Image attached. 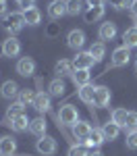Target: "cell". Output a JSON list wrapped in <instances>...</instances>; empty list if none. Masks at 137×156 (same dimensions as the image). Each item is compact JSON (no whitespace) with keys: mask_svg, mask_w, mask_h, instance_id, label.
I'll return each instance as SVG.
<instances>
[{"mask_svg":"<svg viewBox=\"0 0 137 156\" xmlns=\"http://www.w3.org/2000/svg\"><path fill=\"white\" fill-rule=\"evenodd\" d=\"M48 90H50V96H62V94L67 92V85H64V81L58 77V79H54V81L50 83Z\"/></svg>","mask_w":137,"mask_h":156,"instance_id":"27","label":"cell"},{"mask_svg":"<svg viewBox=\"0 0 137 156\" xmlns=\"http://www.w3.org/2000/svg\"><path fill=\"white\" fill-rule=\"evenodd\" d=\"M33 100H36V94L31 92V90H21L19 92V102L23 104V106H33Z\"/></svg>","mask_w":137,"mask_h":156,"instance_id":"29","label":"cell"},{"mask_svg":"<svg viewBox=\"0 0 137 156\" xmlns=\"http://www.w3.org/2000/svg\"><path fill=\"white\" fill-rule=\"evenodd\" d=\"M33 108H36L37 112H48V110H50V94H44V92L36 94Z\"/></svg>","mask_w":137,"mask_h":156,"instance_id":"13","label":"cell"},{"mask_svg":"<svg viewBox=\"0 0 137 156\" xmlns=\"http://www.w3.org/2000/svg\"><path fill=\"white\" fill-rule=\"evenodd\" d=\"M123 46H127V48H135L137 46V27H129L123 34Z\"/></svg>","mask_w":137,"mask_h":156,"instance_id":"23","label":"cell"},{"mask_svg":"<svg viewBox=\"0 0 137 156\" xmlns=\"http://www.w3.org/2000/svg\"><path fill=\"white\" fill-rule=\"evenodd\" d=\"M0 56H4V48H2V44H0Z\"/></svg>","mask_w":137,"mask_h":156,"instance_id":"41","label":"cell"},{"mask_svg":"<svg viewBox=\"0 0 137 156\" xmlns=\"http://www.w3.org/2000/svg\"><path fill=\"white\" fill-rule=\"evenodd\" d=\"M125 129H127V133L137 131V112H129V115H127V121H125Z\"/></svg>","mask_w":137,"mask_h":156,"instance_id":"32","label":"cell"},{"mask_svg":"<svg viewBox=\"0 0 137 156\" xmlns=\"http://www.w3.org/2000/svg\"><path fill=\"white\" fill-rule=\"evenodd\" d=\"M17 73L23 75V77H31L36 73V60L29 58V56H23V58L17 62Z\"/></svg>","mask_w":137,"mask_h":156,"instance_id":"5","label":"cell"},{"mask_svg":"<svg viewBox=\"0 0 137 156\" xmlns=\"http://www.w3.org/2000/svg\"><path fill=\"white\" fill-rule=\"evenodd\" d=\"M135 27H137V25H135Z\"/></svg>","mask_w":137,"mask_h":156,"instance_id":"44","label":"cell"},{"mask_svg":"<svg viewBox=\"0 0 137 156\" xmlns=\"http://www.w3.org/2000/svg\"><path fill=\"white\" fill-rule=\"evenodd\" d=\"M62 15H67V0H52L48 4V17L60 19Z\"/></svg>","mask_w":137,"mask_h":156,"instance_id":"8","label":"cell"},{"mask_svg":"<svg viewBox=\"0 0 137 156\" xmlns=\"http://www.w3.org/2000/svg\"><path fill=\"white\" fill-rule=\"evenodd\" d=\"M104 2H106V0H87L89 6H104Z\"/></svg>","mask_w":137,"mask_h":156,"instance_id":"37","label":"cell"},{"mask_svg":"<svg viewBox=\"0 0 137 156\" xmlns=\"http://www.w3.org/2000/svg\"><path fill=\"white\" fill-rule=\"evenodd\" d=\"M104 52H106V48H104V44H102V42H98V44H91V48H89V54L96 58V62L104 58Z\"/></svg>","mask_w":137,"mask_h":156,"instance_id":"31","label":"cell"},{"mask_svg":"<svg viewBox=\"0 0 137 156\" xmlns=\"http://www.w3.org/2000/svg\"><path fill=\"white\" fill-rule=\"evenodd\" d=\"M135 65H137V58H135Z\"/></svg>","mask_w":137,"mask_h":156,"instance_id":"43","label":"cell"},{"mask_svg":"<svg viewBox=\"0 0 137 156\" xmlns=\"http://www.w3.org/2000/svg\"><path fill=\"white\" fill-rule=\"evenodd\" d=\"M96 58L89 54V52H77V56L73 58V67L75 69H91Z\"/></svg>","mask_w":137,"mask_h":156,"instance_id":"7","label":"cell"},{"mask_svg":"<svg viewBox=\"0 0 137 156\" xmlns=\"http://www.w3.org/2000/svg\"><path fill=\"white\" fill-rule=\"evenodd\" d=\"M33 2H36V0H17V4L23 6V11H25V9H29V6H33Z\"/></svg>","mask_w":137,"mask_h":156,"instance_id":"36","label":"cell"},{"mask_svg":"<svg viewBox=\"0 0 137 156\" xmlns=\"http://www.w3.org/2000/svg\"><path fill=\"white\" fill-rule=\"evenodd\" d=\"M104 142H106V137H104L102 129H91L89 137L85 140V146H89V148H98V146H102Z\"/></svg>","mask_w":137,"mask_h":156,"instance_id":"16","label":"cell"},{"mask_svg":"<svg viewBox=\"0 0 137 156\" xmlns=\"http://www.w3.org/2000/svg\"><path fill=\"white\" fill-rule=\"evenodd\" d=\"M127 110L125 108H116L114 112H112V123H116L118 127H125V121H127Z\"/></svg>","mask_w":137,"mask_h":156,"instance_id":"30","label":"cell"},{"mask_svg":"<svg viewBox=\"0 0 137 156\" xmlns=\"http://www.w3.org/2000/svg\"><path fill=\"white\" fill-rule=\"evenodd\" d=\"M17 152V142L11 135H2L0 137V156H12Z\"/></svg>","mask_w":137,"mask_h":156,"instance_id":"10","label":"cell"},{"mask_svg":"<svg viewBox=\"0 0 137 156\" xmlns=\"http://www.w3.org/2000/svg\"><path fill=\"white\" fill-rule=\"evenodd\" d=\"M83 12V0H67V15H81Z\"/></svg>","mask_w":137,"mask_h":156,"instance_id":"25","label":"cell"},{"mask_svg":"<svg viewBox=\"0 0 137 156\" xmlns=\"http://www.w3.org/2000/svg\"><path fill=\"white\" fill-rule=\"evenodd\" d=\"M79 121V115H77V108L73 104H64L60 106V112H58V127L60 125H75Z\"/></svg>","mask_w":137,"mask_h":156,"instance_id":"1","label":"cell"},{"mask_svg":"<svg viewBox=\"0 0 137 156\" xmlns=\"http://www.w3.org/2000/svg\"><path fill=\"white\" fill-rule=\"evenodd\" d=\"M114 36H116V25L114 23H102V27H100V37L102 40H112Z\"/></svg>","mask_w":137,"mask_h":156,"instance_id":"26","label":"cell"},{"mask_svg":"<svg viewBox=\"0 0 137 156\" xmlns=\"http://www.w3.org/2000/svg\"><path fill=\"white\" fill-rule=\"evenodd\" d=\"M75 73V67H73V62H69V60H58L56 62V75L58 77H69V75H73Z\"/></svg>","mask_w":137,"mask_h":156,"instance_id":"18","label":"cell"},{"mask_svg":"<svg viewBox=\"0 0 137 156\" xmlns=\"http://www.w3.org/2000/svg\"><path fill=\"white\" fill-rule=\"evenodd\" d=\"M102 133H104V137H106V140H110V142H112V140H116V137H118V133H121V127H118L116 123L108 121V123L102 127Z\"/></svg>","mask_w":137,"mask_h":156,"instance_id":"21","label":"cell"},{"mask_svg":"<svg viewBox=\"0 0 137 156\" xmlns=\"http://www.w3.org/2000/svg\"><path fill=\"white\" fill-rule=\"evenodd\" d=\"M23 19H25V25H39L42 12H39V9H36V6H29V9L23 11Z\"/></svg>","mask_w":137,"mask_h":156,"instance_id":"12","label":"cell"},{"mask_svg":"<svg viewBox=\"0 0 137 156\" xmlns=\"http://www.w3.org/2000/svg\"><path fill=\"white\" fill-rule=\"evenodd\" d=\"M104 17V6H89L85 12H83V19L85 23H96Z\"/></svg>","mask_w":137,"mask_h":156,"instance_id":"15","label":"cell"},{"mask_svg":"<svg viewBox=\"0 0 137 156\" xmlns=\"http://www.w3.org/2000/svg\"><path fill=\"white\" fill-rule=\"evenodd\" d=\"M108 2H110V6L118 9V11L121 9H127V6L131 9V4H133V0H108Z\"/></svg>","mask_w":137,"mask_h":156,"instance_id":"35","label":"cell"},{"mask_svg":"<svg viewBox=\"0 0 137 156\" xmlns=\"http://www.w3.org/2000/svg\"><path fill=\"white\" fill-rule=\"evenodd\" d=\"M71 77H73L75 85H79V87H81V85L89 83V77H91V75H89V69H75V73L71 75Z\"/></svg>","mask_w":137,"mask_h":156,"instance_id":"20","label":"cell"},{"mask_svg":"<svg viewBox=\"0 0 137 156\" xmlns=\"http://www.w3.org/2000/svg\"><path fill=\"white\" fill-rule=\"evenodd\" d=\"M29 131L33 133V135H37V137L46 135V121L42 119V117H37V119H33L31 123H29Z\"/></svg>","mask_w":137,"mask_h":156,"instance_id":"22","label":"cell"},{"mask_svg":"<svg viewBox=\"0 0 137 156\" xmlns=\"http://www.w3.org/2000/svg\"><path fill=\"white\" fill-rule=\"evenodd\" d=\"M29 123H31V121H29V119L23 115V112H21L19 117H15V121L11 123V127L15 129V131H25V129L29 127Z\"/></svg>","mask_w":137,"mask_h":156,"instance_id":"28","label":"cell"},{"mask_svg":"<svg viewBox=\"0 0 137 156\" xmlns=\"http://www.w3.org/2000/svg\"><path fill=\"white\" fill-rule=\"evenodd\" d=\"M2 48H4V56H17V54L21 52V44H19V40H17V37L11 36L9 40H4Z\"/></svg>","mask_w":137,"mask_h":156,"instance_id":"11","label":"cell"},{"mask_svg":"<svg viewBox=\"0 0 137 156\" xmlns=\"http://www.w3.org/2000/svg\"><path fill=\"white\" fill-rule=\"evenodd\" d=\"M110 102V90L108 87H104V85H100L96 87V96H94V104L96 106H106Z\"/></svg>","mask_w":137,"mask_h":156,"instance_id":"14","label":"cell"},{"mask_svg":"<svg viewBox=\"0 0 137 156\" xmlns=\"http://www.w3.org/2000/svg\"><path fill=\"white\" fill-rule=\"evenodd\" d=\"M6 15H9V12H6V4H4V2H0V17H4V19H6Z\"/></svg>","mask_w":137,"mask_h":156,"instance_id":"38","label":"cell"},{"mask_svg":"<svg viewBox=\"0 0 137 156\" xmlns=\"http://www.w3.org/2000/svg\"><path fill=\"white\" fill-rule=\"evenodd\" d=\"M0 2H6V0H0Z\"/></svg>","mask_w":137,"mask_h":156,"instance_id":"42","label":"cell"},{"mask_svg":"<svg viewBox=\"0 0 137 156\" xmlns=\"http://www.w3.org/2000/svg\"><path fill=\"white\" fill-rule=\"evenodd\" d=\"M25 27V19H23V11L21 12H11L6 15V21H4V29L9 34H17Z\"/></svg>","mask_w":137,"mask_h":156,"instance_id":"2","label":"cell"},{"mask_svg":"<svg viewBox=\"0 0 137 156\" xmlns=\"http://www.w3.org/2000/svg\"><path fill=\"white\" fill-rule=\"evenodd\" d=\"M36 150L42 156H52L56 152V140L50 137V135H42V137L37 140V144H36Z\"/></svg>","mask_w":137,"mask_h":156,"instance_id":"3","label":"cell"},{"mask_svg":"<svg viewBox=\"0 0 137 156\" xmlns=\"http://www.w3.org/2000/svg\"><path fill=\"white\" fill-rule=\"evenodd\" d=\"M125 144L129 150H137V131L133 133H127V140H125Z\"/></svg>","mask_w":137,"mask_h":156,"instance_id":"33","label":"cell"},{"mask_svg":"<svg viewBox=\"0 0 137 156\" xmlns=\"http://www.w3.org/2000/svg\"><path fill=\"white\" fill-rule=\"evenodd\" d=\"M89 152L85 150V146H71L69 148V156H87Z\"/></svg>","mask_w":137,"mask_h":156,"instance_id":"34","label":"cell"},{"mask_svg":"<svg viewBox=\"0 0 137 156\" xmlns=\"http://www.w3.org/2000/svg\"><path fill=\"white\" fill-rule=\"evenodd\" d=\"M71 127H73V137L75 140H79V142L85 144V140L89 137V133H91L89 123H85V121H77L75 125H71Z\"/></svg>","mask_w":137,"mask_h":156,"instance_id":"4","label":"cell"},{"mask_svg":"<svg viewBox=\"0 0 137 156\" xmlns=\"http://www.w3.org/2000/svg\"><path fill=\"white\" fill-rule=\"evenodd\" d=\"M94 96H96V87L94 85H81L79 87V100L85 104H94Z\"/></svg>","mask_w":137,"mask_h":156,"instance_id":"17","label":"cell"},{"mask_svg":"<svg viewBox=\"0 0 137 156\" xmlns=\"http://www.w3.org/2000/svg\"><path fill=\"white\" fill-rule=\"evenodd\" d=\"M67 44H69V48H73V50L83 48V44H85V34H83L81 29H73V31L69 34V37H67Z\"/></svg>","mask_w":137,"mask_h":156,"instance_id":"9","label":"cell"},{"mask_svg":"<svg viewBox=\"0 0 137 156\" xmlns=\"http://www.w3.org/2000/svg\"><path fill=\"white\" fill-rule=\"evenodd\" d=\"M87 156H104V154H102V152H98V150H94V152H89Z\"/></svg>","mask_w":137,"mask_h":156,"instance_id":"40","label":"cell"},{"mask_svg":"<svg viewBox=\"0 0 137 156\" xmlns=\"http://www.w3.org/2000/svg\"><path fill=\"white\" fill-rule=\"evenodd\" d=\"M23 108H25V106L21 104V102H15L12 106H9V110H6V117H4V123H6V125L11 127V123L15 121V117H19Z\"/></svg>","mask_w":137,"mask_h":156,"instance_id":"24","label":"cell"},{"mask_svg":"<svg viewBox=\"0 0 137 156\" xmlns=\"http://www.w3.org/2000/svg\"><path fill=\"white\" fill-rule=\"evenodd\" d=\"M131 12H133V17H137V0H133V4H131Z\"/></svg>","mask_w":137,"mask_h":156,"instance_id":"39","label":"cell"},{"mask_svg":"<svg viewBox=\"0 0 137 156\" xmlns=\"http://www.w3.org/2000/svg\"><path fill=\"white\" fill-rule=\"evenodd\" d=\"M129 48L127 46H121V48H116L114 52H112V56H110V65L112 67H123V65H127L129 62Z\"/></svg>","mask_w":137,"mask_h":156,"instance_id":"6","label":"cell"},{"mask_svg":"<svg viewBox=\"0 0 137 156\" xmlns=\"http://www.w3.org/2000/svg\"><path fill=\"white\" fill-rule=\"evenodd\" d=\"M0 94H2V98H6V100L15 98L17 94H19V85H17V81H4V83H2V90H0Z\"/></svg>","mask_w":137,"mask_h":156,"instance_id":"19","label":"cell"}]
</instances>
